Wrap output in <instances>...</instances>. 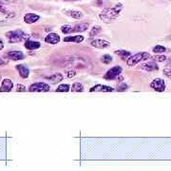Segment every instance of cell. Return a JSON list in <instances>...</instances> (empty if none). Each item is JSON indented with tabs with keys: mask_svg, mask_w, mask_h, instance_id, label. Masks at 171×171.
I'll return each mask as SVG.
<instances>
[{
	"mask_svg": "<svg viewBox=\"0 0 171 171\" xmlns=\"http://www.w3.org/2000/svg\"><path fill=\"white\" fill-rule=\"evenodd\" d=\"M122 9H123V5H122L121 3H119V4H117V5H115L111 8H106L99 15V17H100L101 20H103L105 22L112 21V20H114L118 17Z\"/></svg>",
	"mask_w": 171,
	"mask_h": 171,
	"instance_id": "6da1fadb",
	"label": "cell"
},
{
	"mask_svg": "<svg viewBox=\"0 0 171 171\" xmlns=\"http://www.w3.org/2000/svg\"><path fill=\"white\" fill-rule=\"evenodd\" d=\"M150 58H151V55L148 52H139V53H136V54H134L133 56L129 57L127 60V65L128 67H134V66H136L138 63L142 62V61L148 60Z\"/></svg>",
	"mask_w": 171,
	"mask_h": 171,
	"instance_id": "7a4b0ae2",
	"label": "cell"
},
{
	"mask_svg": "<svg viewBox=\"0 0 171 171\" xmlns=\"http://www.w3.org/2000/svg\"><path fill=\"white\" fill-rule=\"evenodd\" d=\"M6 36L10 39V42H20V41H24L26 40L29 35L27 33H25L24 31L17 30V31H8L6 33Z\"/></svg>",
	"mask_w": 171,
	"mask_h": 171,
	"instance_id": "3957f363",
	"label": "cell"
},
{
	"mask_svg": "<svg viewBox=\"0 0 171 171\" xmlns=\"http://www.w3.org/2000/svg\"><path fill=\"white\" fill-rule=\"evenodd\" d=\"M50 89H51L50 85H48L46 83H42V82H38V83L32 84L29 88V90L31 92H46V91L50 90Z\"/></svg>",
	"mask_w": 171,
	"mask_h": 171,
	"instance_id": "277c9868",
	"label": "cell"
},
{
	"mask_svg": "<svg viewBox=\"0 0 171 171\" xmlns=\"http://www.w3.org/2000/svg\"><path fill=\"white\" fill-rule=\"evenodd\" d=\"M122 68L120 66H115L113 68H111L109 70H107V72L106 73L105 78L107 80H113L115 78H117L121 73H122Z\"/></svg>",
	"mask_w": 171,
	"mask_h": 171,
	"instance_id": "5b68a950",
	"label": "cell"
},
{
	"mask_svg": "<svg viewBox=\"0 0 171 171\" xmlns=\"http://www.w3.org/2000/svg\"><path fill=\"white\" fill-rule=\"evenodd\" d=\"M150 87L156 91L162 92L165 90V83L161 78H156L150 83Z\"/></svg>",
	"mask_w": 171,
	"mask_h": 171,
	"instance_id": "8992f818",
	"label": "cell"
},
{
	"mask_svg": "<svg viewBox=\"0 0 171 171\" xmlns=\"http://www.w3.org/2000/svg\"><path fill=\"white\" fill-rule=\"evenodd\" d=\"M114 90L111 87H108V86H103V85H96L94 87H92L90 91L93 92V91H97V92H111Z\"/></svg>",
	"mask_w": 171,
	"mask_h": 171,
	"instance_id": "52a82bcc",
	"label": "cell"
},
{
	"mask_svg": "<svg viewBox=\"0 0 171 171\" xmlns=\"http://www.w3.org/2000/svg\"><path fill=\"white\" fill-rule=\"evenodd\" d=\"M59 41H60V36L57 33H54V32H52L50 34H48L46 36V38H45V42L46 43L52 44V45L58 44Z\"/></svg>",
	"mask_w": 171,
	"mask_h": 171,
	"instance_id": "ba28073f",
	"label": "cell"
},
{
	"mask_svg": "<svg viewBox=\"0 0 171 171\" xmlns=\"http://www.w3.org/2000/svg\"><path fill=\"white\" fill-rule=\"evenodd\" d=\"M14 83L10 79H4L2 82V86L0 88V92H9L13 90Z\"/></svg>",
	"mask_w": 171,
	"mask_h": 171,
	"instance_id": "9c48e42d",
	"label": "cell"
},
{
	"mask_svg": "<svg viewBox=\"0 0 171 171\" xmlns=\"http://www.w3.org/2000/svg\"><path fill=\"white\" fill-rule=\"evenodd\" d=\"M90 45L94 48H105L106 47H108L111 45L108 41H106V40H102V39H95L93 41H91Z\"/></svg>",
	"mask_w": 171,
	"mask_h": 171,
	"instance_id": "30bf717a",
	"label": "cell"
},
{
	"mask_svg": "<svg viewBox=\"0 0 171 171\" xmlns=\"http://www.w3.org/2000/svg\"><path fill=\"white\" fill-rule=\"evenodd\" d=\"M16 69L19 71V74L23 79H27L29 77L30 74V69L28 67L24 66V65H17L16 66Z\"/></svg>",
	"mask_w": 171,
	"mask_h": 171,
	"instance_id": "8fae6325",
	"label": "cell"
},
{
	"mask_svg": "<svg viewBox=\"0 0 171 171\" xmlns=\"http://www.w3.org/2000/svg\"><path fill=\"white\" fill-rule=\"evenodd\" d=\"M8 57L10 59H13L15 61H17V60H22L24 59V54L22 52H19V51H13V52H8Z\"/></svg>",
	"mask_w": 171,
	"mask_h": 171,
	"instance_id": "7c38bea8",
	"label": "cell"
},
{
	"mask_svg": "<svg viewBox=\"0 0 171 171\" xmlns=\"http://www.w3.org/2000/svg\"><path fill=\"white\" fill-rule=\"evenodd\" d=\"M40 19V16L34 14H27L25 16H24V21H25L27 24H32L37 22Z\"/></svg>",
	"mask_w": 171,
	"mask_h": 171,
	"instance_id": "4fadbf2b",
	"label": "cell"
},
{
	"mask_svg": "<svg viewBox=\"0 0 171 171\" xmlns=\"http://www.w3.org/2000/svg\"><path fill=\"white\" fill-rule=\"evenodd\" d=\"M65 14L72 18H75V19H82L84 17L83 14L79 10H65Z\"/></svg>",
	"mask_w": 171,
	"mask_h": 171,
	"instance_id": "5bb4252c",
	"label": "cell"
},
{
	"mask_svg": "<svg viewBox=\"0 0 171 171\" xmlns=\"http://www.w3.org/2000/svg\"><path fill=\"white\" fill-rule=\"evenodd\" d=\"M41 47V44L37 41H31V40H27L25 42V48H28L30 51L36 50V48H39Z\"/></svg>",
	"mask_w": 171,
	"mask_h": 171,
	"instance_id": "9a60e30c",
	"label": "cell"
},
{
	"mask_svg": "<svg viewBox=\"0 0 171 171\" xmlns=\"http://www.w3.org/2000/svg\"><path fill=\"white\" fill-rule=\"evenodd\" d=\"M84 40V36L82 35H75V36H68L65 37V42H75V43H81Z\"/></svg>",
	"mask_w": 171,
	"mask_h": 171,
	"instance_id": "2e32d148",
	"label": "cell"
},
{
	"mask_svg": "<svg viewBox=\"0 0 171 171\" xmlns=\"http://www.w3.org/2000/svg\"><path fill=\"white\" fill-rule=\"evenodd\" d=\"M89 28V24L88 23H81V24H77V25L73 26V32H81V31H85Z\"/></svg>",
	"mask_w": 171,
	"mask_h": 171,
	"instance_id": "e0dca14e",
	"label": "cell"
},
{
	"mask_svg": "<svg viewBox=\"0 0 171 171\" xmlns=\"http://www.w3.org/2000/svg\"><path fill=\"white\" fill-rule=\"evenodd\" d=\"M141 68L144 70H148V71H151V70H155L158 69V66L154 63V62H148V63H145L143 64L141 66Z\"/></svg>",
	"mask_w": 171,
	"mask_h": 171,
	"instance_id": "ac0fdd59",
	"label": "cell"
},
{
	"mask_svg": "<svg viewBox=\"0 0 171 171\" xmlns=\"http://www.w3.org/2000/svg\"><path fill=\"white\" fill-rule=\"evenodd\" d=\"M71 90L74 91V92H81L84 90V86L80 83H74L72 85Z\"/></svg>",
	"mask_w": 171,
	"mask_h": 171,
	"instance_id": "d6986e66",
	"label": "cell"
},
{
	"mask_svg": "<svg viewBox=\"0 0 171 171\" xmlns=\"http://www.w3.org/2000/svg\"><path fill=\"white\" fill-rule=\"evenodd\" d=\"M10 11H9V10L7 8H5L4 6H2V4H0V15H5L7 17H10L11 15Z\"/></svg>",
	"mask_w": 171,
	"mask_h": 171,
	"instance_id": "ffe728a7",
	"label": "cell"
},
{
	"mask_svg": "<svg viewBox=\"0 0 171 171\" xmlns=\"http://www.w3.org/2000/svg\"><path fill=\"white\" fill-rule=\"evenodd\" d=\"M61 31H62V32L65 33V34L73 32V26H71V25H64V26L61 27Z\"/></svg>",
	"mask_w": 171,
	"mask_h": 171,
	"instance_id": "44dd1931",
	"label": "cell"
},
{
	"mask_svg": "<svg viewBox=\"0 0 171 171\" xmlns=\"http://www.w3.org/2000/svg\"><path fill=\"white\" fill-rule=\"evenodd\" d=\"M101 31H102V29H101L100 26H94V27H92V29H91V31L90 32V37H93V36L98 34Z\"/></svg>",
	"mask_w": 171,
	"mask_h": 171,
	"instance_id": "7402d4cb",
	"label": "cell"
},
{
	"mask_svg": "<svg viewBox=\"0 0 171 171\" xmlns=\"http://www.w3.org/2000/svg\"><path fill=\"white\" fill-rule=\"evenodd\" d=\"M69 90V85H65V84H62V85H60L59 87L57 88L56 91L57 92H68Z\"/></svg>",
	"mask_w": 171,
	"mask_h": 171,
	"instance_id": "603a6c76",
	"label": "cell"
},
{
	"mask_svg": "<svg viewBox=\"0 0 171 171\" xmlns=\"http://www.w3.org/2000/svg\"><path fill=\"white\" fill-rule=\"evenodd\" d=\"M165 51H166V48L161 45H157L153 48V52H155V53H163Z\"/></svg>",
	"mask_w": 171,
	"mask_h": 171,
	"instance_id": "cb8c5ba5",
	"label": "cell"
},
{
	"mask_svg": "<svg viewBox=\"0 0 171 171\" xmlns=\"http://www.w3.org/2000/svg\"><path fill=\"white\" fill-rule=\"evenodd\" d=\"M50 80H52L53 83H56V82H60L63 80V75L61 74V73H56V74H53V76H52L50 78Z\"/></svg>",
	"mask_w": 171,
	"mask_h": 171,
	"instance_id": "d4e9b609",
	"label": "cell"
},
{
	"mask_svg": "<svg viewBox=\"0 0 171 171\" xmlns=\"http://www.w3.org/2000/svg\"><path fill=\"white\" fill-rule=\"evenodd\" d=\"M115 53L120 55L123 59H125V58H127V57H128L130 55V52H126V51H117V52H115Z\"/></svg>",
	"mask_w": 171,
	"mask_h": 171,
	"instance_id": "484cf974",
	"label": "cell"
},
{
	"mask_svg": "<svg viewBox=\"0 0 171 171\" xmlns=\"http://www.w3.org/2000/svg\"><path fill=\"white\" fill-rule=\"evenodd\" d=\"M102 62L105 64H109L111 62H112V57L108 54H106L102 57Z\"/></svg>",
	"mask_w": 171,
	"mask_h": 171,
	"instance_id": "4316f807",
	"label": "cell"
},
{
	"mask_svg": "<svg viewBox=\"0 0 171 171\" xmlns=\"http://www.w3.org/2000/svg\"><path fill=\"white\" fill-rule=\"evenodd\" d=\"M155 61H157V62H164V61L166 60V57L165 56H163V55H156L154 57Z\"/></svg>",
	"mask_w": 171,
	"mask_h": 171,
	"instance_id": "83f0119b",
	"label": "cell"
},
{
	"mask_svg": "<svg viewBox=\"0 0 171 171\" xmlns=\"http://www.w3.org/2000/svg\"><path fill=\"white\" fill-rule=\"evenodd\" d=\"M164 74L167 77H171V68H167L164 69Z\"/></svg>",
	"mask_w": 171,
	"mask_h": 171,
	"instance_id": "f1b7e54d",
	"label": "cell"
},
{
	"mask_svg": "<svg viewBox=\"0 0 171 171\" xmlns=\"http://www.w3.org/2000/svg\"><path fill=\"white\" fill-rule=\"evenodd\" d=\"M127 89V86L126 85V84H122L120 87H118L117 88V90H119V91H124V90H126Z\"/></svg>",
	"mask_w": 171,
	"mask_h": 171,
	"instance_id": "f546056e",
	"label": "cell"
},
{
	"mask_svg": "<svg viewBox=\"0 0 171 171\" xmlns=\"http://www.w3.org/2000/svg\"><path fill=\"white\" fill-rule=\"evenodd\" d=\"M17 91H26V87L25 86H23V85H20L18 84L17 85Z\"/></svg>",
	"mask_w": 171,
	"mask_h": 171,
	"instance_id": "4dcf8cb0",
	"label": "cell"
},
{
	"mask_svg": "<svg viewBox=\"0 0 171 171\" xmlns=\"http://www.w3.org/2000/svg\"><path fill=\"white\" fill-rule=\"evenodd\" d=\"M76 75V72L74 70H69L68 71V77L69 78H73V77H75Z\"/></svg>",
	"mask_w": 171,
	"mask_h": 171,
	"instance_id": "1f68e13d",
	"label": "cell"
},
{
	"mask_svg": "<svg viewBox=\"0 0 171 171\" xmlns=\"http://www.w3.org/2000/svg\"><path fill=\"white\" fill-rule=\"evenodd\" d=\"M16 0H0V4H7V3H14Z\"/></svg>",
	"mask_w": 171,
	"mask_h": 171,
	"instance_id": "d6a6232c",
	"label": "cell"
},
{
	"mask_svg": "<svg viewBox=\"0 0 171 171\" xmlns=\"http://www.w3.org/2000/svg\"><path fill=\"white\" fill-rule=\"evenodd\" d=\"M3 48H4V43L1 39H0V51H1Z\"/></svg>",
	"mask_w": 171,
	"mask_h": 171,
	"instance_id": "836d02e7",
	"label": "cell"
},
{
	"mask_svg": "<svg viewBox=\"0 0 171 171\" xmlns=\"http://www.w3.org/2000/svg\"><path fill=\"white\" fill-rule=\"evenodd\" d=\"M0 65H4V61L1 58H0Z\"/></svg>",
	"mask_w": 171,
	"mask_h": 171,
	"instance_id": "e575fe53",
	"label": "cell"
}]
</instances>
